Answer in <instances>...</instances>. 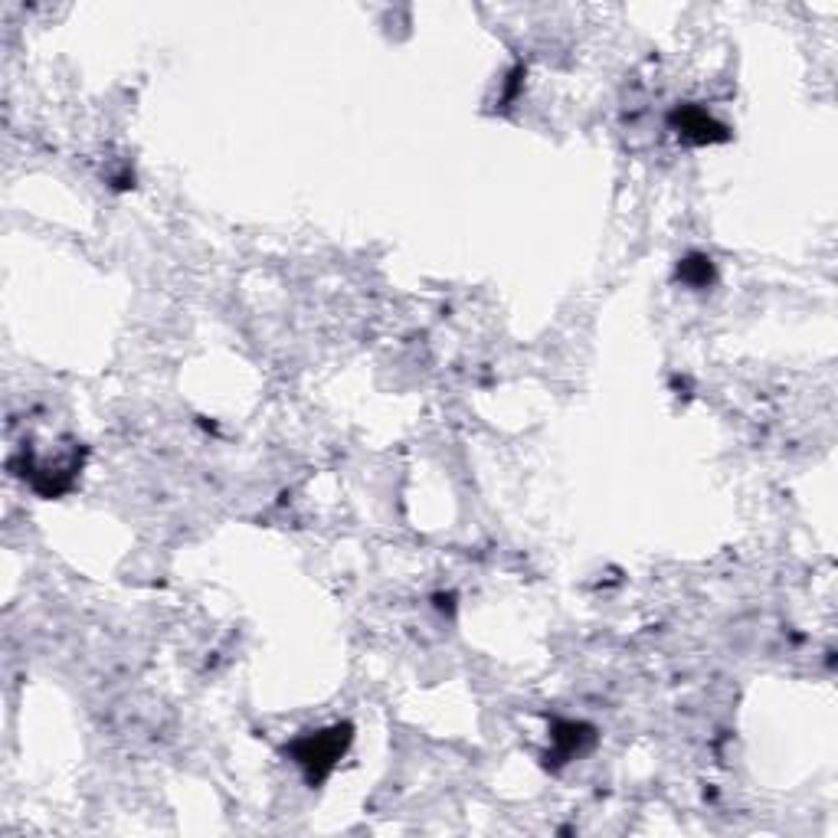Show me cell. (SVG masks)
Segmentation results:
<instances>
[{
  "mask_svg": "<svg viewBox=\"0 0 838 838\" xmlns=\"http://www.w3.org/2000/svg\"><path fill=\"white\" fill-rule=\"evenodd\" d=\"M347 744H351V724H334L328 730H318V734L298 737L289 753L305 770L308 783H321L334 770V763L344 757Z\"/></svg>",
  "mask_w": 838,
  "mask_h": 838,
  "instance_id": "1",
  "label": "cell"
},
{
  "mask_svg": "<svg viewBox=\"0 0 838 838\" xmlns=\"http://www.w3.org/2000/svg\"><path fill=\"white\" fill-rule=\"evenodd\" d=\"M672 128L678 138H685L688 145H714V141H727V128L701 109V105H678L672 112Z\"/></svg>",
  "mask_w": 838,
  "mask_h": 838,
  "instance_id": "2",
  "label": "cell"
},
{
  "mask_svg": "<svg viewBox=\"0 0 838 838\" xmlns=\"http://www.w3.org/2000/svg\"><path fill=\"white\" fill-rule=\"evenodd\" d=\"M678 279L685 285H694V289H704V285L714 282V266L708 256H688L678 266Z\"/></svg>",
  "mask_w": 838,
  "mask_h": 838,
  "instance_id": "3",
  "label": "cell"
},
{
  "mask_svg": "<svg viewBox=\"0 0 838 838\" xmlns=\"http://www.w3.org/2000/svg\"><path fill=\"white\" fill-rule=\"evenodd\" d=\"M554 740L560 744V757H573V753L583 750L580 740H593V730L583 724H557Z\"/></svg>",
  "mask_w": 838,
  "mask_h": 838,
  "instance_id": "4",
  "label": "cell"
}]
</instances>
